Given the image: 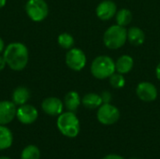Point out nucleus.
<instances>
[{
    "label": "nucleus",
    "mask_w": 160,
    "mask_h": 159,
    "mask_svg": "<svg viewBox=\"0 0 160 159\" xmlns=\"http://www.w3.org/2000/svg\"><path fill=\"white\" fill-rule=\"evenodd\" d=\"M7 66L14 71L23 70L29 61V51L22 42H11L3 52Z\"/></svg>",
    "instance_id": "1"
},
{
    "label": "nucleus",
    "mask_w": 160,
    "mask_h": 159,
    "mask_svg": "<svg viewBox=\"0 0 160 159\" xmlns=\"http://www.w3.org/2000/svg\"><path fill=\"white\" fill-rule=\"evenodd\" d=\"M56 124L59 131L68 138H75L80 132V121L73 112H62Z\"/></svg>",
    "instance_id": "2"
},
{
    "label": "nucleus",
    "mask_w": 160,
    "mask_h": 159,
    "mask_svg": "<svg viewBox=\"0 0 160 159\" xmlns=\"http://www.w3.org/2000/svg\"><path fill=\"white\" fill-rule=\"evenodd\" d=\"M128 40V30L119 24L110 26L104 33L103 42L108 49L117 50Z\"/></svg>",
    "instance_id": "3"
},
{
    "label": "nucleus",
    "mask_w": 160,
    "mask_h": 159,
    "mask_svg": "<svg viewBox=\"0 0 160 159\" xmlns=\"http://www.w3.org/2000/svg\"><path fill=\"white\" fill-rule=\"evenodd\" d=\"M115 62L112 58L107 55L96 57L91 64V73L98 80L110 78L115 72Z\"/></svg>",
    "instance_id": "4"
},
{
    "label": "nucleus",
    "mask_w": 160,
    "mask_h": 159,
    "mask_svg": "<svg viewBox=\"0 0 160 159\" xmlns=\"http://www.w3.org/2000/svg\"><path fill=\"white\" fill-rule=\"evenodd\" d=\"M25 12L33 22H42L49 14V6L45 0H27L25 3Z\"/></svg>",
    "instance_id": "5"
},
{
    "label": "nucleus",
    "mask_w": 160,
    "mask_h": 159,
    "mask_svg": "<svg viewBox=\"0 0 160 159\" xmlns=\"http://www.w3.org/2000/svg\"><path fill=\"white\" fill-rule=\"evenodd\" d=\"M98 122L104 126H112L118 122L120 118L119 110L111 103H103L97 112Z\"/></svg>",
    "instance_id": "6"
},
{
    "label": "nucleus",
    "mask_w": 160,
    "mask_h": 159,
    "mask_svg": "<svg viewBox=\"0 0 160 159\" xmlns=\"http://www.w3.org/2000/svg\"><path fill=\"white\" fill-rule=\"evenodd\" d=\"M86 60L85 53L79 48L73 47L69 49L66 54V64L74 71H81L85 67Z\"/></svg>",
    "instance_id": "7"
},
{
    "label": "nucleus",
    "mask_w": 160,
    "mask_h": 159,
    "mask_svg": "<svg viewBox=\"0 0 160 159\" xmlns=\"http://www.w3.org/2000/svg\"><path fill=\"white\" fill-rule=\"evenodd\" d=\"M136 94L138 97L144 102L155 101L158 95L157 87L149 82H140L136 88Z\"/></svg>",
    "instance_id": "8"
},
{
    "label": "nucleus",
    "mask_w": 160,
    "mask_h": 159,
    "mask_svg": "<svg viewBox=\"0 0 160 159\" xmlns=\"http://www.w3.org/2000/svg\"><path fill=\"white\" fill-rule=\"evenodd\" d=\"M38 116V110L30 104H23L19 106L16 112L17 119L23 125H30L33 124Z\"/></svg>",
    "instance_id": "9"
},
{
    "label": "nucleus",
    "mask_w": 160,
    "mask_h": 159,
    "mask_svg": "<svg viewBox=\"0 0 160 159\" xmlns=\"http://www.w3.org/2000/svg\"><path fill=\"white\" fill-rule=\"evenodd\" d=\"M42 111L51 116H58L63 112L64 102L55 97H46L41 103Z\"/></svg>",
    "instance_id": "10"
},
{
    "label": "nucleus",
    "mask_w": 160,
    "mask_h": 159,
    "mask_svg": "<svg viewBox=\"0 0 160 159\" xmlns=\"http://www.w3.org/2000/svg\"><path fill=\"white\" fill-rule=\"evenodd\" d=\"M17 108L14 102L11 100L0 101V125L5 126L10 123L16 117Z\"/></svg>",
    "instance_id": "11"
},
{
    "label": "nucleus",
    "mask_w": 160,
    "mask_h": 159,
    "mask_svg": "<svg viewBox=\"0 0 160 159\" xmlns=\"http://www.w3.org/2000/svg\"><path fill=\"white\" fill-rule=\"evenodd\" d=\"M117 12V6L112 0H104L99 3L97 7V16L102 21L111 20L115 16Z\"/></svg>",
    "instance_id": "12"
},
{
    "label": "nucleus",
    "mask_w": 160,
    "mask_h": 159,
    "mask_svg": "<svg viewBox=\"0 0 160 159\" xmlns=\"http://www.w3.org/2000/svg\"><path fill=\"white\" fill-rule=\"evenodd\" d=\"M128 40L133 46H141L145 41V34L141 28L132 26L128 30Z\"/></svg>",
    "instance_id": "13"
},
{
    "label": "nucleus",
    "mask_w": 160,
    "mask_h": 159,
    "mask_svg": "<svg viewBox=\"0 0 160 159\" xmlns=\"http://www.w3.org/2000/svg\"><path fill=\"white\" fill-rule=\"evenodd\" d=\"M11 98L15 105L21 106L26 104L30 98V91L25 86H18L13 90Z\"/></svg>",
    "instance_id": "14"
},
{
    "label": "nucleus",
    "mask_w": 160,
    "mask_h": 159,
    "mask_svg": "<svg viewBox=\"0 0 160 159\" xmlns=\"http://www.w3.org/2000/svg\"><path fill=\"white\" fill-rule=\"evenodd\" d=\"M82 104V98L76 91L68 92L64 98V106L68 112H75Z\"/></svg>",
    "instance_id": "15"
},
{
    "label": "nucleus",
    "mask_w": 160,
    "mask_h": 159,
    "mask_svg": "<svg viewBox=\"0 0 160 159\" xmlns=\"http://www.w3.org/2000/svg\"><path fill=\"white\" fill-rule=\"evenodd\" d=\"M134 66V60L130 55L124 54L120 56L115 62V68L118 73L127 74L128 73Z\"/></svg>",
    "instance_id": "16"
},
{
    "label": "nucleus",
    "mask_w": 160,
    "mask_h": 159,
    "mask_svg": "<svg viewBox=\"0 0 160 159\" xmlns=\"http://www.w3.org/2000/svg\"><path fill=\"white\" fill-rule=\"evenodd\" d=\"M82 104L89 110H94L98 109L103 104V102L100 95L96 93H88L82 98Z\"/></svg>",
    "instance_id": "17"
},
{
    "label": "nucleus",
    "mask_w": 160,
    "mask_h": 159,
    "mask_svg": "<svg viewBox=\"0 0 160 159\" xmlns=\"http://www.w3.org/2000/svg\"><path fill=\"white\" fill-rule=\"evenodd\" d=\"M13 136L9 128L0 125V150L8 149L11 146Z\"/></svg>",
    "instance_id": "18"
},
{
    "label": "nucleus",
    "mask_w": 160,
    "mask_h": 159,
    "mask_svg": "<svg viewBox=\"0 0 160 159\" xmlns=\"http://www.w3.org/2000/svg\"><path fill=\"white\" fill-rule=\"evenodd\" d=\"M115 19L117 24L121 26H127L132 21V13L128 8H122L115 14Z\"/></svg>",
    "instance_id": "19"
},
{
    "label": "nucleus",
    "mask_w": 160,
    "mask_h": 159,
    "mask_svg": "<svg viewBox=\"0 0 160 159\" xmlns=\"http://www.w3.org/2000/svg\"><path fill=\"white\" fill-rule=\"evenodd\" d=\"M57 42L59 44V46L65 50H69L71 48H73L75 40L74 37L68 34V33H62L58 36L57 37Z\"/></svg>",
    "instance_id": "20"
},
{
    "label": "nucleus",
    "mask_w": 160,
    "mask_h": 159,
    "mask_svg": "<svg viewBox=\"0 0 160 159\" xmlns=\"http://www.w3.org/2000/svg\"><path fill=\"white\" fill-rule=\"evenodd\" d=\"M40 152L38 148L35 145L26 146L21 155V159H39Z\"/></svg>",
    "instance_id": "21"
},
{
    "label": "nucleus",
    "mask_w": 160,
    "mask_h": 159,
    "mask_svg": "<svg viewBox=\"0 0 160 159\" xmlns=\"http://www.w3.org/2000/svg\"><path fill=\"white\" fill-rule=\"evenodd\" d=\"M110 83L112 85V87H113L114 89H121L125 86L126 84V79L123 76V74L121 73H113L110 78Z\"/></svg>",
    "instance_id": "22"
},
{
    "label": "nucleus",
    "mask_w": 160,
    "mask_h": 159,
    "mask_svg": "<svg viewBox=\"0 0 160 159\" xmlns=\"http://www.w3.org/2000/svg\"><path fill=\"white\" fill-rule=\"evenodd\" d=\"M100 97H101V99H102L103 103H111V101H112V94L110 92L104 91V92L101 93Z\"/></svg>",
    "instance_id": "23"
},
{
    "label": "nucleus",
    "mask_w": 160,
    "mask_h": 159,
    "mask_svg": "<svg viewBox=\"0 0 160 159\" xmlns=\"http://www.w3.org/2000/svg\"><path fill=\"white\" fill-rule=\"evenodd\" d=\"M103 159H126V158H124L123 157H121V156H119V155L111 154V155H108V156L104 157Z\"/></svg>",
    "instance_id": "24"
},
{
    "label": "nucleus",
    "mask_w": 160,
    "mask_h": 159,
    "mask_svg": "<svg viewBox=\"0 0 160 159\" xmlns=\"http://www.w3.org/2000/svg\"><path fill=\"white\" fill-rule=\"evenodd\" d=\"M7 66V63H6V60L3 56V54H0V71H2Z\"/></svg>",
    "instance_id": "25"
},
{
    "label": "nucleus",
    "mask_w": 160,
    "mask_h": 159,
    "mask_svg": "<svg viewBox=\"0 0 160 159\" xmlns=\"http://www.w3.org/2000/svg\"><path fill=\"white\" fill-rule=\"evenodd\" d=\"M5 48H6V45H5V42L3 40V38L0 37V54H3L4 51H5Z\"/></svg>",
    "instance_id": "26"
},
{
    "label": "nucleus",
    "mask_w": 160,
    "mask_h": 159,
    "mask_svg": "<svg viewBox=\"0 0 160 159\" xmlns=\"http://www.w3.org/2000/svg\"><path fill=\"white\" fill-rule=\"evenodd\" d=\"M156 75H157V78L160 81V63L158 65V67L156 68Z\"/></svg>",
    "instance_id": "27"
},
{
    "label": "nucleus",
    "mask_w": 160,
    "mask_h": 159,
    "mask_svg": "<svg viewBox=\"0 0 160 159\" xmlns=\"http://www.w3.org/2000/svg\"><path fill=\"white\" fill-rule=\"evenodd\" d=\"M7 4V0H0V8L4 7Z\"/></svg>",
    "instance_id": "28"
},
{
    "label": "nucleus",
    "mask_w": 160,
    "mask_h": 159,
    "mask_svg": "<svg viewBox=\"0 0 160 159\" xmlns=\"http://www.w3.org/2000/svg\"><path fill=\"white\" fill-rule=\"evenodd\" d=\"M0 159H10L9 157H0Z\"/></svg>",
    "instance_id": "29"
},
{
    "label": "nucleus",
    "mask_w": 160,
    "mask_h": 159,
    "mask_svg": "<svg viewBox=\"0 0 160 159\" xmlns=\"http://www.w3.org/2000/svg\"><path fill=\"white\" fill-rule=\"evenodd\" d=\"M131 159H141V158H137V157H133V158H131Z\"/></svg>",
    "instance_id": "30"
}]
</instances>
